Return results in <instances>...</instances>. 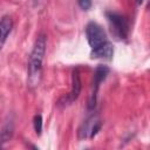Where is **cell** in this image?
I'll return each instance as SVG.
<instances>
[{
  "label": "cell",
  "mask_w": 150,
  "mask_h": 150,
  "mask_svg": "<svg viewBox=\"0 0 150 150\" xmlns=\"http://www.w3.org/2000/svg\"><path fill=\"white\" fill-rule=\"evenodd\" d=\"M77 2L82 11H89L93 6V0H77Z\"/></svg>",
  "instance_id": "obj_10"
},
{
  "label": "cell",
  "mask_w": 150,
  "mask_h": 150,
  "mask_svg": "<svg viewBox=\"0 0 150 150\" xmlns=\"http://www.w3.org/2000/svg\"><path fill=\"white\" fill-rule=\"evenodd\" d=\"M108 74H109V68L107 66L100 64L96 68L95 74H94V81H93V90H91V94H90V97L88 101V109L89 110H94V108L96 107V100H97V93H98L100 86L107 79Z\"/></svg>",
  "instance_id": "obj_4"
},
{
  "label": "cell",
  "mask_w": 150,
  "mask_h": 150,
  "mask_svg": "<svg viewBox=\"0 0 150 150\" xmlns=\"http://www.w3.org/2000/svg\"><path fill=\"white\" fill-rule=\"evenodd\" d=\"M14 132V125L12 122H7L1 129H0V146H2L5 143H7Z\"/></svg>",
  "instance_id": "obj_8"
},
{
  "label": "cell",
  "mask_w": 150,
  "mask_h": 150,
  "mask_svg": "<svg viewBox=\"0 0 150 150\" xmlns=\"http://www.w3.org/2000/svg\"><path fill=\"white\" fill-rule=\"evenodd\" d=\"M47 36L45 33H40L33 45L28 66H27V84L29 88H36L42 77V63L46 54Z\"/></svg>",
  "instance_id": "obj_2"
},
{
  "label": "cell",
  "mask_w": 150,
  "mask_h": 150,
  "mask_svg": "<svg viewBox=\"0 0 150 150\" xmlns=\"http://www.w3.org/2000/svg\"><path fill=\"white\" fill-rule=\"evenodd\" d=\"M81 89H82V83H81L80 71L76 68V69H74L73 75H71V89H70V91L67 96H63L57 102V105L59 107H67V105L71 104L73 102H75L80 96Z\"/></svg>",
  "instance_id": "obj_6"
},
{
  "label": "cell",
  "mask_w": 150,
  "mask_h": 150,
  "mask_svg": "<svg viewBox=\"0 0 150 150\" xmlns=\"http://www.w3.org/2000/svg\"><path fill=\"white\" fill-rule=\"evenodd\" d=\"M105 16L108 19L111 34L115 36V39L117 40L127 39L130 30V23L128 18L115 12H107Z\"/></svg>",
  "instance_id": "obj_3"
},
{
  "label": "cell",
  "mask_w": 150,
  "mask_h": 150,
  "mask_svg": "<svg viewBox=\"0 0 150 150\" xmlns=\"http://www.w3.org/2000/svg\"><path fill=\"white\" fill-rule=\"evenodd\" d=\"M86 36L90 46L91 59H105L110 60L114 54L111 42L108 40L104 29L96 22L90 21L86 26Z\"/></svg>",
  "instance_id": "obj_1"
},
{
  "label": "cell",
  "mask_w": 150,
  "mask_h": 150,
  "mask_svg": "<svg viewBox=\"0 0 150 150\" xmlns=\"http://www.w3.org/2000/svg\"><path fill=\"white\" fill-rule=\"evenodd\" d=\"M143 1H144V0H136V4H137V5H142Z\"/></svg>",
  "instance_id": "obj_11"
},
{
  "label": "cell",
  "mask_w": 150,
  "mask_h": 150,
  "mask_svg": "<svg viewBox=\"0 0 150 150\" xmlns=\"http://www.w3.org/2000/svg\"><path fill=\"white\" fill-rule=\"evenodd\" d=\"M33 127H34L35 134L40 136L42 134V116L40 114H36L33 117Z\"/></svg>",
  "instance_id": "obj_9"
},
{
  "label": "cell",
  "mask_w": 150,
  "mask_h": 150,
  "mask_svg": "<svg viewBox=\"0 0 150 150\" xmlns=\"http://www.w3.org/2000/svg\"><path fill=\"white\" fill-rule=\"evenodd\" d=\"M101 128H102L101 120L96 115H91L86 121H83V123L81 124V127L79 129V138L80 139H84V138L91 139L98 134Z\"/></svg>",
  "instance_id": "obj_5"
},
{
  "label": "cell",
  "mask_w": 150,
  "mask_h": 150,
  "mask_svg": "<svg viewBox=\"0 0 150 150\" xmlns=\"http://www.w3.org/2000/svg\"><path fill=\"white\" fill-rule=\"evenodd\" d=\"M13 29V20L9 15H4L0 19V50L7 41L8 35Z\"/></svg>",
  "instance_id": "obj_7"
}]
</instances>
